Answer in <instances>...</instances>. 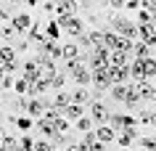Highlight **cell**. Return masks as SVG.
<instances>
[{"instance_id":"obj_7","label":"cell","mask_w":156,"mask_h":151,"mask_svg":"<svg viewBox=\"0 0 156 151\" xmlns=\"http://www.w3.org/2000/svg\"><path fill=\"white\" fill-rule=\"evenodd\" d=\"M135 88H138L140 101H156V88L151 85V80H138V82H135Z\"/></svg>"},{"instance_id":"obj_54","label":"cell","mask_w":156,"mask_h":151,"mask_svg":"<svg viewBox=\"0 0 156 151\" xmlns=\"http://www.w3.org/2000/svg\"><path fill=\"white\" fill-rule=\"evenodd\" d=\"M53 151H66V149H58V146H56V149H53Z\"/></svg>"},{"instance_id":"obj_36","label":"cell","mask_w":156,"mask_h":151,"mask_svg":"<svg viewBox=\"0 0 156 151\" xmlns=\"http://www.w3.org/2000/svg\"><path fill=\"white\" fill-rule=\"evenodd\" d=\"M19 149L32 151V149H34V138H29V135H21V138H19Z\"/></svg>"},{"instance_id":"obj_47","label":"cell","mask_w":156,"mask_h":151,"mask_svg":"<svg viewBox=\"0 0 156 151\" xmlns=\"http://www.w3.org/2000/svg\"><path fill=\"white\" fill-rule=\"evenodd\" d=\"M108 5H111V8H114V11H119V8H122V5H124V0H108Z\"/></svg>"},{"instance_id":"obj_3","label":"cell","mask_w":156,"mask_h":151,"mask_svg":"<svg viewBox=\"0 0 156 151\" xmlns=\"http://www.w3.org/2000/svg\"><path fill=\"white\" fill-rule=\"evenodd\" d=\"M58 27H61L66 34H72V37H80V34H85V21H82L80 16L61 19V21H58Z\"/></svg>"},{"instance_id":"obj_26","label":"cell","mask_w":156,"mask_h":151,"mask_svg":"<svg viewBox=\"0 0 156 151\" xmlns=\"http://www.w3.org/2000/svg\"><path fill=\"white\" fill-rule=\"evenodd\" d=\"M13 125H16L19 130H24V133H27V130H32V127H34V119L29 117V114H21V117H16Z\"/></svg>"},{"instance_id":"obj_2","label":"cell","mask_w":156,"mask_h":151,"mask_svg":"<svg viewBox=\"0 0 156 151\" xmlns=\"http://www.w3.org/2000/svg\"><path fill=\"white\" fill-rule=\"evenodd\" d=\"M64 69L74 77V82H77V85H90V67H87L85 61L74 59V61H69Z\"/></svg>"},{"instance_id":"obj_55","label":"cell","mask_w":156,"mask_h":151,"mask_svg":"<svg viewBox=\"0 0 156 151\" xmlns=\"http://www.w3.org/2000/svg\"><path fill=\"white\" fill-rule=\"evenodd\" d=\"M11 3H19V0H11Z\"/></svg>"},{"instance_id":"obj_31","label":"cell","mask_w":156,"mask_h":151,"mask_svg":"<svg viewBox=\"0 0 156 151\" xmlns=\"http://www.w3.org/2000/svg\"><path fill=\"white\" fill-rule=\"evenodd\" d=\"M116 37H119V34H116L114 29H103V45H106L108 50H111V48L116 45Z\"/></svg>"},{"instance_id":"obj_14","label":"cell","mask_w":156,"mask_h":151,"mask_svg":"<svg viewBox=\"0 0 156 151\" xmlns=\"http://www.w3.org/2000/svg\"><path fill=\"white\" fill-rule=\"evenodd\" d=\"M108 64H111V67H124V64H130V53H124V50H119V48L108 50Z\"/></svg>"},{"instance_id":"obj_17","label":"cell","mask_w":156,"mask_h":151,"mask_svg":"<svg viewBox=\"0 0 156 151\" xmlns=\"http://www.w3.org/2000/svg\"><path fill=\"white\" fill-rule=\"evenodd\" d=\"M61 59L69 64V61H74V59H80V45L77 42H69V45H61Z\"/></svg>"},{"instance_id":"obj_8","label":"cell","mask_w":156,"mask_h":151,"mask_svg":"<svg viewBox=\"0 0 156 151\" xmlns=\"http://www.w3.org/2000/svg\"><path fill=\"white\" fill-rule=\"evenodd\" d=\"M11 24H13L16 34H27V29H29L34 21H32V16H29V13H16V16L11 19Z\"/></svg>"},{"instance_id":"obj_28","label":"cell","mask_w":156,"mask_h":151,"mask_svg":"<svg viewBox=\"0 0 156 151\" xmlns=\"http://www.w3.org/2000/svg\"><path fill=\"white\" fill-rule=\"evenodd\" d=\"M64 82H66V74H64V72H58V69H56V74L48 80V85H50V88H56V90H61Z\"/></svg>"},{"instance_id":"obj_6","label":"cell","mask_w":156,"mask_h":151,"mask_svg":"<svg viewBox=\"0 0 156 151\" xmlns=\"http://www.w3.org/2000/svg\"><path fill=\"white\" fill-rule=\"evenodd\" d=\"M138 40H143L151 48V45H156V27L148 21V24H138Z\"/></svg>"},{"instance_id":"obj_34","label":"cell","mask_w":156,"mask_h":151,"mask_svg":"<svg viewBox=\"0 0 156 151\" xmlns=\"http://www.w3.org/2000/svg\"><path fill=\"white\" fill-rule=\"evenodd\" d=\"M0 37H3V40H13V37H16L13 24H5V21H3V24H0Z\"/></svg>"},{"instance_id":"obj_29","label":"cell","mask_w":156,"mask_h":151,"mask_svg":"<svg viewBox=\"0 0 156 151\" xmlns=\"http://www.w3.org/2000/svg\"><path fill=\"white\" fill-rule=\"evenodd\" d=\"M69 101H72V98H69V93L58 90V93H56V98H53V106H56V109H61V111H64V106H66V103H69Z\"/></svg>"},{"instance_id":"obj_13","label":"cell","mask_w":156,"mask_h":151,"mask_svg":"<svg viewBox=\"0 0 156 151\" xmlns=\"http://www.w3.org/2000/svg\"><path fill=\"white\" fill-rule=\"evenodd\" d=\"M34 130H37V133H42L45 138H50V135L56 133V125H53L48 117H37V119H34Z\"/></svg>"},{"instance_id":"obj_1","label":"cell","mask_w":156,"mask_h":151,"mask_svg":"<svg viewBox=\"0 0 156 151\" xmlns=\"http://www.w3.org/2000/svg\"><path fill=\"white\" fill-rule=\"evenodd\" d=\"M108 24H111V29H114L116 34H122V37H130L132 42L138 40V27L132 24L130 19L119 16V13H108Z\"/></svg>"},{"instance_id":"obj_51","label":"cell","mask_w":156,"mask_h":151,"mask_svg":"<svg viewBox=\"0 0 156 151\" xmlns=\"http://www.w3.org/2000/svg\"><path fill=\"white\" fill-rule=\"evenodd\" d=\"M77 5H82V8H90V5H93V0H77Z\"/></svg>"},{"instance_id":"obj_32","label":"cell","mask_w":156,"mask_h":151,"mask_svg":"<svg viewBox=\"0 0 156 151\" xmlns=\"http://www.w3.org/2000/svg\"><path fill=\"white\" fill-rule=\"evenodd\" d=\"M58 29H61L58 21H48V24H45V37H48V40H58Z\"/></svg>"},{"instance_id":"obj_33","label":"cell","mask_w":156,"mask_h":151,"mask_svg":"<svg viewBox=\"0 0 156 151\" xmlns=\"http://www.w3.org/2000/svg\"><path fill=\"white\" fill-rule=\"evenodd\" d=\"M135 141H138V146L143 151H156V138H148L146 135V138H135Z\"/></svg>"},{"instance_id":"obj_20","label":"cell","mask_w":156,"mask_h":151,"mask_svg":"<svg viewBox=\"0 0 156 151\" xmlns=\"http://www.w3.org/2000/svg\"><path fill=\"white\" fill-rule=\"evenodd\" d=\"M16 59V48L13 45H0V64H8V61H13Z\"/></svg>"},{"instance_id":"obj_52","label":"cell","mask_w":156,"mask_h":151,"mask_svg":"<svg viewBox=\"0 0 156 151\" xmlns=\"http://www.w3.org/2000/svg\"><path fill=\"white\" fill-rule=\"evenodd\" d=\"M37 3H40V0H27V5H32V8L37 5Z\"/></svg>"},{"instance_id":"obj_50","label":"cell","mask_w":156,"mask_h":151,"mask_svg":"<svg viewBox=\"0 0 156 151\" xmlns=\"http://www.w3.org/2000/svg\"><path fill=\"white\" fill-rule=\"evenodd\" d=\"M148 125L156 130V111H151V117H148Z\"/></svg>"},{"instance_id":"obj_41","label":"cell","mask_w":156,"mask_h":151,"mask_svg":"<svg viewBox=\"0 0 156 151\" xmlns=\"http://www.w3.org/2000/svg\"><path fill=\"white\" fill-rule=\"evenodd\" d=\"M98 138H95V130H87V133H82V143L85 146H90V143H95Z\"/></svg>"},{"instance_id":"obj_45","label":"cell","mask_w":156,"mask_h":151,"mask_svg":"<svg viewBox=\"0 0 156 151\" xmlns=\"http://www.w3.org/2000/svg\"><path fill=\"white\" fill-rule=\"evenodd\" d=\"M124 8L127 11H138L140 8V0H124Z\"/></svg>"},{"instance_id":"obj_23","label":"cell","mask_w":156,"mask_h":151,"mask_svg":"<svg viewBox=\"0 0 156 151\" xmlns=\"http://www.w3.org/2000/svg\"><path fill=\"white\" fill-rule=\"evenodd\" d=\"M11 90H16V95H27V93H29V80H27V77H16Z\"/></svg>"},{"instance_id":"obj_44","label":"cell","mask_w":156,"mask_h":151,"mask_svg":"<svg viewBox=\"0 0 156 151\" xmlns=\"http://www.w3.org/2000/svg\"><path fill=\"white\" fill-rule=\"evenodd\" d=\"M140 8H146V11L154 13V11H156V0H140Z\"/></svg>"},{"instance_id":"obj_5","label":"cell","mask_w":156,"mask_h":151,"mask_svg":"<svg viewBox=\"0 0 156 151\" xmlns=\"http://www.w3.org/2000/svg\"><path fill=\"white\" fill-rule=\"evenodd\" d=\"M90 119H93V122H98V125H103V122L108 119V109L103 106V101H101V98H93L90 101Z\"/></svg>"},{"instance_id":"obj_16","label":"cell","mask_w":156,"mask_h":151,"mask_svg":"<svg viewBox=\"0 0 156 151\" xmlns=\"http://www.w3.org/2000/svg\"><path fill=\"white\" fill-rule=\"evenodd\" d=\"M50 85L45 82V80H40V77H34L32 82H29V93H27V95H29V98H37V95H42V93L48 90Z\"/></svg>"},{"instance_id":"obj_25","label":"cell","mask_w":156,"mask_h":151,"mask_svg":"<svg viewBox=\"0 0 156 151\" xmlns=\"http://www.w3.org/2000/svg\"><path fill=\"white\" fill-rule=\"evenodd\" d=\"M85 37H87V42H90V50L95 48V45H103V29H93V32H87Z\"/></svg>"},{"instance_id":"obj_27","label":"cell","mask_w":156,"mask_h":151,"mask_svg":"<svg viewBox=\"0 0 156 151\" xmlns=\"http://www.w3.org/2000/svg\"><path fill=\"white\" fill-rule=\"evenodd\" d=\"M74 127H77V130H80V133H87V130H93V119L90 117H80V119H74Z\"/></svg>"},{"instance_id":"obj_12","label":"cell","mask_w":156,"mask_h":151,"mask_svg":"<svg viewBox=\"0 0 156 151\" xmlns=\"http://www.w3.org/2000/svg\"><path fill=\"white\" fill-rule=\"evenodd\" d=\"M82 114H85V106H82V103H74V101H69V103L64 106V117L69 119V122H74V119H80Z\"/></svg>"},{"instance_id":"obj_49","label":"cell","mask_w":156,"mask_h":151,"mask_svg":"<svg viewBox=\"0 0 156 151\" xmlns=\"http://www.w3.org/2000/svg\"><path fill=\"white\" fill-rule=\"evenodd\" d=\"M3 21H8V11L0 5V24H3Z\"/></svg>"},{"instance_id":"obj_21","label":"cell","mask_w":156,"mask_h":151,"mask_svg":"<svg viewBox=\"0 0 156 151\" xmlns=\"http://www.w3.org/2000/svg\"><path fill=\"white\" fill-rule=\"evenodd\" d=\"M21 69H24V74H21V77H27L29 82H32L34 77H37V61H34V59L24 61V64H21Z\"/></svg>"},{"instance_id":"obj_15","label":"cell","mask_w":156,"mask_h":151,"mask_svg":"<svg viewBox=\"0 0 156 151\" xmlns=\"http://www.w3.org/2000/svg\"><path fill=\"white\" fill-rule=\"evenodd\" d=\"M69 98H72L74 103H82V106L93 101V98H90V90H87L85 85H77V90H74V93H69Z\"/></svg>"},{"instance_id":"obj_42","label":"cell","mask_w":156,"mask_h":151,"mask_svg":"<svg viewBox=\"0 0 156 151\" xmlns=\"http://www.w3.org/2000/svg\"><path fill=\"white\" fill-rule=\"evenodd\" d=\"M66 151H90V146H85V143L80 141V143H69V146H66Z\"/></svg>"},{"instance_id":"obj_11","label":"cell","mask_w":156,"mask_h":151,"mask_svg":"<svg viewBox=\"0 0 156 151\" xmlns=\"http://www.w3.org/2000/svg\"><path fill=\"white\" fill-rule=\"evenodd\" d=\"M127 109H138L140 106V95H138V88H135V82L127 85V93H124V101H122Z\"/></svg>"},{"instance_id":"obj_18","label":"cell","mask_w":156,"mask_h":151,"mask_svg":"<svg viewBox=\"0 0 156 151\" xmlns=\"http://www.w3.org/2000/svg\"><path fill=\"white\" fill-rule=\"evenodd\" d=\"M108 93H111V98L116 101V103H122L124 101V93H127V82H116L108 88Z\"/></svg>"},{"instance_id":"obj_9","label":"cell","mask_w":156,"mask_h":151,"mask_svg":"<svg viewBox=\"0 0 156 151\" xmlns=\"http://www.w3.org/2000/svg\"><path fill=\"white\" fill-rule=\"evenodd\" d=\"M56 69H58L56 61H37V77H40V80H45V82L56 74Z\"/></svg>"},{"instance_id":"obj_43","label":"cell","mask_w":156,"mask_h":151,"mask_svg":"<svg viewBox=\"0 0 156 151\" xmlns=\"http://www.w3.org/2000/svg\"><path fill=\"white\" fill-rule=\"evenodd\" d=\"M135 111H138V122L148 125V117H151V111H148V109H135Z\"/></svg>"},{"instance_id":"obj_40","label":"cell","mask_w":156,"mask_h":151,"mask_svg":"<svg viewBox=\"0 0 156 151\" xmlns=\"http://www.w3.org/2000/svg\"><path fill=\"white\" fill-rule=\"evenodd\" d=\"M148 21H151V11L138 8V24H148Z\"/></svg>"},{"instance_id":"obj_37","label":"cell","mask_w":156,"mask_h":151,"mask_svg":"<svg viewBox=\"0 0 156 151\" xmlns=\"http://www.w3.org/2000/svg\"><path fill=\"white\" fill-rule=\"evenodd\" d=\"M53 149H56V146H53L50 141H34V149L32 151H53Z\"/></svg>"},{"instance_id":"obj_10","label":"cell","mask_w":156,"mask_h":151,"mask_svg":"<svg viewBox=\"0 0 156 151\" xmlns=\"http://www.w3.org/2000/svg\"><path fill=\"white\" fill-rule=\"evenodd\" d=\"M95 138H98L101 143H111V141L116 138V130H114L111 125H106V122H103V125L95 127Z\"/></svg>"},{"instance_id":"obj_30","label":"cell","mask_w":156,"mask_h":151,"mask_svg":"<svg viewBox=\"0 0 156 151\" xmlns=\"http://www.w3.org/2000/svg\"><path fill=\"white\" fill-rule=\"evenodd\" d=\"M116 143H119V146H122V149H130L132 143H135V138H132V135H127V133H122V130H119V133H116V138H114Z\"/></svg>"},{"instance_id":"obj_53","label":"cell","mask_w":156,"mask_h":151,"mask_svg":"<svg viewBox=\"0 0 156 151\" xmlns=\"http://www.w3.org/2000/svg\"><path fill=\"white\" fill-rule=\"evenodd\" d=\"M3 74H5V72H3V67H0V80H3Z\"/></svg>"},{"instance_id":"obj_48","label":"cell","mask_w":156,"mask_h":151,"mask_svg":"<svg viewBox=\"0 0 156 151\" xmlns=\"http://www.w3.org/2000/svg\"><path fill=\"white\" fill-rule=\"evenodd\" d=\"M42 11H45V13H53V11H56V3H42Z\"/></svg>"},{"instance_id":"obj_46","label":"cell","mask_w":156,"mask_h":151,"mask_svg":"<svg viewBox=\"0 0 156 151\" xmlns=\"http://www.w3.org/2000/svg\"><path fill=\"white\" fill-rule=\"evenodd\" d=\"M90 151H106V143H101V141L90 143Z\"/></svg>"},{"instance_id":"obj_24","label":"cell","mask_w":156,"mask_h":151,"mask_svg":"<svg viewBox=\"0 0 156 151\" xmlns=\"http://www.w3.org/2000/svg\"><path fill=\"white\" fill-rule=\"evenodd\" d=\"M143 61V72H146V80H151V77H156V59H151V56H146Z\"/></svg>"},{"instance_id":"obj_22","label":"cell","mask_w":156,"mask_h":151,"mask_svg":"<svg viewBox=\"0 0 156 151\" xmlns=\"http://www.w3.org/2000/svg\"><path fill=\"white\" fill-rule=\"evenodd\" d=\"M148 50H151V48H148L143 40H135V42H132V50H130V53L135 56V59H146V56H148Z\"/></svg>"},{"instance_id":"obj_38","label":"cell","mask_w":156,"mask_h":151,"mask_svg":"<svg viewBox=\"0 0 156 151\" xmlns=\"http://www.w3.org/2000/svg\"><path fill=\"white\" fill-rule=\"evenodd\" d=\"M0 67H3V72H5V74H16V69L21 67V64L13 59V61H8V64H0Z\"/></svg>"},{"instance_id":"obj_19","label":"cell","mask_w":156,"mask_h":151,"mask_svg":"<svg viewBox=\"0 0 156 151\" xmlns=\"http://www.w3.org/2000/svg\"><path fill=\"white\" fill-rule=\"evenodd\" d=\"M130 77L135 80V82H138V80H146V72H143V61H140V59H135V61L130 64Z\"/></svg>"},{"instance_id":"obj_35","label":"cell","mask_w":156,"mask_h":151,"mask_svg":"<svg viewBox=\"0 0 156 151\" xmlns=\"http://www.w3.org/2000/svg\"><path fill=\"white\" fill-rule=\"evenodd\" d=\"M114 48L124 50V53H130V50H132V40H130V37H122V34H119V37H116V45H114ZM114 48H111V50H114Z\"/></svg>"},{"instance_id":"obj_39","label":"cell","mask_w":156,"mask_h":151,"mask_svg":"<svg viewBox=\"0 0 156 151\" xmlns=\"http://www.w3.org/2000/svg\"><path fill=\"white\" fill-rule=\"evenodd\" d=\"M13 88V74H3V80H0V90H11Z\"/></svg>"},{"instance_id":"obj_4","label":"cell","mask_w":156,"mask_h":151,"mask_svg":"<svg viewBox=\"0 0 156 151\" xmlns=\"http://www.w3.org/2000/svg\"><path fill=\"white\" fill-rule=\"evenodd\" d=\"M77 11H80V5H77V0H58L56 3V21H61V19H69V16H77Z\"/></svg>"}]
</instances>
